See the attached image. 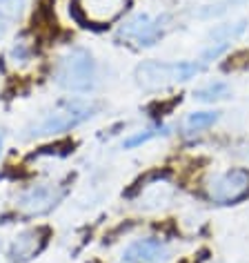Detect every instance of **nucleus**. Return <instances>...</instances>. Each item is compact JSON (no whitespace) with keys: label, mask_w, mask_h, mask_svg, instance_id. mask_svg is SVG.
<instances>
[{"label":"nucleus","mask_w":249,"mask_h":263,"mask_svg":"<svg viewBox=\"0 0 249 263\" xmlns=\"http://www.w3.org/2000/svg\"><path fill=\"white\" fill-rule=\"evenodd\" d=\"M129 0H80V9L89 23L107 25L127 9Z\"/></svg>","instance_id":"nucleus-8"},{"label":"nucleus","mask_w":249,"mask_h":263,"mask_svg":"<svg viewBox=\"0 0 249 263\" xmlns=\"http://www.w3.org/2000/svg\"><path fill=\"white\" fill-rule=\"evenodd\" d=\"M174 194H176V187L167 179H156L142 187L138 201H140L142 210H160V208L169 205Z\"/></svg>","instance_id":"nucleus-9"},{"label":"nucleus","mask_w":249,"mask_h":263,"mask_svg":"<svg viewBox=\"0 0 249 263\" xmlns=\"http://www.w3.org/2000/svg\"><path fill=\"white\" fill-rule=\"evenodd\" d=\"M172 254L167 241L158 236H145V239L132 241L122 252V263H165Z\"/></svg>","instance_id":"nucleus-7"},{"label":"nucleus","mask_w":249,"mask_h":263,"mask_svg":"<svg viewBox=\"0 0 249 263\" xmlns=\"http://www.w3.org/2000/svg\"><path fill=\"white\" fill-rule=\"evenodd\" d=\"M249 192V172L240 167H229L222 172H214L205 181V194L209 201L227 205V203L240 201Z\"/></svg>","instance_id":"nucleus-5"},{"label":"nucleus","mask_w":249,"mask_h":263,"mask_svg":"<svg viewBox=\"0 0 249 263\" xmlns=\"http://www.w3.org/2000/svg\"><path fill=\"white\" fill-rule=\"evenodd\" d=\"M56 83L67 91L89 94L98 85V65L89 49L69 47L56 61Z\"/></svg>","instance_id":"nucleus-1"},{"label":"nucleus","mask_w":249,"mask_h":263,"mask_svg":"<svg viewBox=\"0 0 249 263\" xmlns=\"http://www.w3.org/2000/svg\"><path fill=\"white\" fill-rule=\"evenodd\" d=\"M220 121V111L216 109H200V111H189L187 118L182 121V129L187 134H198L202 129L214 127Z\"/></svg>","instance_id":"nucleus-12"},{"label":"nucleus","mask_w":249,"mask_h":263,"mask_svg":"<svg viewBox=\"0 0 249 263\" xmlns=\"http://www.w3.org/2000/svg\"><path fill=\"white\" fill-rule=\"evenodd\" d=\"M167 11H136L118 27V38L136 47H154L169 29Z\"/></svg>","instance_id":"nucleus-3"},{"label":"nucleus","mask_w":249,"mask_h":263,"mask_svg":"<svg viewBox=\"0 0 249 263\" xmlns=\"http://www.w3.org/2000/svg\"><path fill=\"white\" fill-rule=\"evenodd\" d=\"M249 21L247 18H238V21H229L222 25H216V27L209 31V45H222V47H229L234 41L247 31Z\"/></svg>","instance_id":"nucleus-11"},{"label":"nucleus","mask_w":249,"mask_h":263,"mask_svg":"<svg viewBox=\"0 0 249 263\" xmlns=\"http://www.w3.org/2000/svg\"><path fill=\"white\" fill-rule=\"evenodd\" d=\"M3 34H5V25H3V18H0V38H3Z\"/></svg>","instance_id":"nucleus-17"},{"label":"nucleus","mask_w":249,"mask_h":263,"mask_svg":"<svg viewBox=\"0 0 249 263\" xmlns=\"http://www.w3.org/2000/svg\"><path fill=\"white\" fill-rule=\"evenodd\" d=\"M0 152H3V141H0Z\"/></svg>","instance_id":"nucleus-18"},{"label":"nucleus","mask_w":249,"mask_h":263,"mask_svg":"<svg viewBox=\"0 0 249 263\" xmlns=\"http://www.w3.org/2000/svg\"><path fill=\"white\" fill-rule=\"evenodd\" d=\"M96 105L87 101H74V103H63L56 109L47 111L43 118L31 125L29 134L31 136H51V134H63L82 125L85 121H89L96 114Z\"/></svg>","instance_id":"nucleus-4"},{"label":"nucleus","mask_w":249,"mask_h":263,"mask_svg":"<svg viewBox=\"0 0 249 263\" xmlns=\"http://www.w3.org/2000/svg\"><path fill=\"white\" fill-rule=\"evenodd\" d=\"M167 129H169V127H165V125H156V127L140 129V132H136V134L127 136V139L122 141V147H125V149H136V147L145 145V143H149V141L158 139V136H165Z\"/></svg>","instance_id":"nucleus-15"},{"label":"nucleus","mask_w":249,"mask_h":263,"mask_svg":"<svg viewBox=\"0 0 249 263\" xmlns=\"http://www.w3.org/2000/svg\"><path fill=\"white\" fill-rule=\"evenodd\" d=\"M34 56H36V47H34V43L29 41V38H18V41L11 45V49H9V65L14 69H25V67H29L31 63H34Z\"/></svg>","instance_id":"nucleus-13"},{"label":"nucleus","mask_w":249,"mask_h":263,"mask_svg":"<svg viewBox=\"0 0 249 263\" xmlns=\"http://www.w3.org/2000/svg\"><path fill=\"white\" fill-rule=\"evenodd\" d=\"M229 94H232V87H229V83L222 81V78L207 81L205 85H200L198 89H194V98L200 103H218L222 98H227Z\"/></svg>","instance_id":"nucleus-14"},{"label":"nucleus","mask_w":249,"mask_h":263,"mask_svg":"<svg viewBox=\"0 0 249 263\" xmlns=\"http://www.w3.org/2000/svg\"><path fill=\"white\" fill-rule=\"evenodd\" d=\"M202 67L200 61H145L136 67V83L147 91H158L192 81Z\"/></svg>","instance_id":"nucleus-2"},{"label":"nucleus","mask_w":249,"mask_h":263,"mask_svg":"<svg viewBox=\"0 0 249 263\" xmlns=\"http://www.w3.org/2000/svg\"><path fill=\"white\" fill-rule=\"evenodd\" d=\"M63 199V190L56 183H36L27 190H23L16 199V208L27 216H40L58 205Z\"/></svg>","instance_id":"nucleus-6"},{"label":"nucleus","mask_w":249,"mask_h":263,"mask_svg":"<svg viewBox=\"0 0 249 263\" xmlns=\"http://www.w3.org/2000/svg\"><path fill=\"white\" fill-rule=\"evenodd\" d=\"M27 0H0V18L3 21H18L25 14Z\"/></svg>","instance_id":"nucleus-16"},{"label":"nucleus","mask_w":249,"mask_h":263,"mask_svg":"<svg viewBox=\"0 0 249 263\" xmlns=\"http://www.w3.org/2000/svg\"><path fill=\"white\" fill-rule=\"evenodd\" d=\"M43 230H25L14 239L11 243V250H9V256L14 263H23V261H29L31 256H36L43 248Z\"/></svg>","instance_id":"nucleus-10"}]
</instances>
